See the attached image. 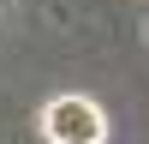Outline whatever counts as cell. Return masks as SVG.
<instances>
[{
    "mask_svg": "<svg viewBox=\"0 0 149 144\" xmlns=\"http://www.w3.org/2000/svg\"><path fill=\"white\" fill-rule=\"evenodd\" d=\"M42 138L48 144H107V114L90 96H54L42 108Z\"/></svg>",
    "mask_w": 149,
    "mask_h": 144,
    "instance_id": "cell-1",
    "label": "cell"
}]
</instances>
